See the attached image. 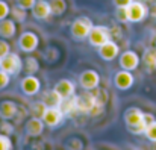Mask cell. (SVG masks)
I'll list each match as a JSON object with an SVG mask.
<instances>
[{
  "mask_svg": "<svg viewBox=\"0 0 156 150\" xmlns=\"http://www.w3.org/2000/svg\"><path fill=\"white\" fill-rule=\"evenodd\" d=\"M124 123L127 126V129L135 134V135H141L144 134L147 124L144 121V112L140 109V108H129L126 112H124Z\"/></svg>",
  "mask_w": 156,
  "mask_h": 150,
  "instance_id": "1",
  "label": "cell"
},
{
  "mask_svg": "<svg viewBox=\"0 0 156 150\" xmlns=\"http://www.w3.org/2000/svg\"><path fill=\"white\" fill-rule=\"evenodd\" d=\"M93 26H94V24H93V21H91L88 17H79V18H76V20L71 23V26H70V34H71V37H73L76 41H83V40L88 38V35H90Z\"/></svg>",
  "mask_w": 156,
  "mask_h": 150,
  "instance_id": "2",
  "label": "cell"
},
{
  "mask_svg": "<svg viewBox=\"0 0 156 150\" xmlns=\"http://www.w3.org/2000/svg\"><path fill=\"white\" fill-rule=\"evenodd\" d=\"M0 68L3 71H6L8 74H18L21 70H23V61L21 58L17 55V53H9L6 55L5 58H2V62H0Z\"/></svg>",
  "mask_w": 156,
  "mask_h": 150,
  "instance_id": "3",
  "label": "cell"
},
{
  "mask_svg": "<svg viewBox=\"0 0 156 150\" xmlns=\"http://www.w3.org/2000/svg\"><path fill=\"white\" fill-rule=\"evenodd\" d=\"M109 40H111V30L106 26H93V29L88 35V41L94 47H100Z\"/></svg>",
  "mask_w": 156,
  "mask_h": 150,
  "instance_id": "4",
  "label": "cell"
},
{
  "mask_svg": "<svg viewBox=\"0 0 156 150\" xmlns=\"http://www.w3.org/2000/svg\"><path fill=\"white\" fill-rule=\"evenodd\" d=\"M127 18L130 23H140L149 15V8L143 2H132L127 8Z\"/></svg>",
  "mask_w": 156,
  "mask_h": 150,
  "instance_id": "5",
  "label": "cell"
},
{
  "mask_svg": "<svg viewBox=\"0 0 156 150\" xmlns=\"http://www.w3.org/2000/svg\"><path fill=\"white\" fill-rule=\"evenodd\" d=\"M41 118H43V121H44L46 126L56 127L64 120V112L59 108H56V106H47L46 111H44V114L41 115Z\"/></svg>",
  "mask_w": 156,
  "mask_h": 150,
  "instance_id": "6",
  "label": "cell"
},
{
  "mask_svg": "<svg viewBox=\"0 0 156 150\" xmlns=\"http://www.w3.org/2000/svg\"><path fill=\"white\" fill-rule=\"evenodd\" d=\"M79 84H80V87H82L83 90L91 91V90H94V88L99 87V84H100V76H99V73H97L96 70H85V71H82L80 76H79Z\"/></svg>",
  "mask_w": 156,
  "mask_h": 150,
  "instance_id": "7",
  "label": "cell"
},
{
  "mask_svg": "<svg viewBox=\"0 0 156 150\" xmlns=\"http://www.w3.org/2000/svg\"><path fill=\"white\" fill-rule=\"evenodd\" d=\"M140 61H141V59H140V56H138L135 52H132V50H126V52H123V53L120 55L118 64H120V67H121L123 70L133 71V70L138 68Z\"/></svg>",
  "mask_w": 156,
  "mask_h": 150,
  "instance_id": "8",
  "label": "cell"
},
{
  "mask_svg": "<svg viewBox=\"0 0 156 150\" xmlns=\"http://www.w3.org/2000/svg\"><path fill=\"white\" fill-rule=\"evenodd\" d=\"M40 44V40H38V35L34 34V32H23L18 38V47L26 52V53H30L38 47Z\"/></svg>",
  "mask_w": 156,
  "mask_h": 150,
  "instance_id": "9",
  "label": "cell"
},
{
  "mask_svg": "<svg viewBox=\"0 0 156 150\" xmlns=\"http://www.w3.org/2000/svg\"><path fill=\"white\" fill-rule=\"evenodd\" d=\"M76 97V108H77V112H91V109L96 106V100L91 91L85 90V93L79 94V96H74Z\"/></svg>",
  "mask_w": 156,
  "mask_h": 150,
  "instance_id": "10",
  "label": "cell"
},
{
  "mask_svg": "<svg viewBox=\"0 0 156 150\" xmlns=\"http://www.w3.org/2000/svg\"><path fill=\"white\" fill-rule=\"evenodd\" d=\"M133 82H135L133 74L127 70H123V68L118 73H115V76H114V85L121 91H126V90L132 88Z\"/></svg>",
  "mask_w": 156,
  "mask_h": 150,
  "instance_id": "11",
  "label": "cell"
},
{
  "mask_svg": "<svg viewBox=\"0 0 156 150\" xmlns=\"http://www.w3.org/2000/svg\"><path fill=\"white\" fill-rule=\"evenodd\" d=\"M20 87H21L23 94H26V96H35V94L40 91V88H41V82H40V79L35 77L34 74H29V76H26V77L21 80Z\"/></svg>",
  "mask_w": 156,
  "mask_h": 150,
  "instance_id": "12",
  "label": "cell"
},
{
  "mask_svg": "<svg viewBox=\"0 0 156 150\" xmlns=\"http://www.w3.org/2000/svg\"><path fill=\"white\" fill-rule=\"evenodd\" d=\"M97 49H99V56H100L103 61H112V59H115V58L118 56V53H120V47H118V44H117L114 40H109L108 43L102 44V46L97 47Z\"/></svg>",
  "mask_w": 156,
  "mask_h": 150,
  "instance_id": "13",
  "label": "cell"
},
{
  "mask_svg": "<svg viewBox=\"0 0 156 150\" xmlns=\"http://www.w3.org/2000/svg\"><path fill=\"white\" fill-rule=\"evenodd\" d=\"M74 90H76L74 84L71 80H68V79H61L53 87V91L58 93L61 99H68V97L74 96Z\"/></svg>",
  "mask_w": 156,
  "mask_h": 150,
  "instance_id": "14",
  "label": "cell"
},
{
  "mask_svg": "<svg viewBox=\"0 0 156 150\" xmlns=\"http://www.w3.org/2000/svg\"><path fill=\"white\" fill-rule=\"evenodd\" d=\"M32 15L37 20H47L52 15L50 3L46 2V0H37V3L32 8Z\"/></svg>",
  "mask_w": 156,
  "mask_h": 150,
  "instance_id": "15",
  "label": "cell"
},
{
  "mask_svg": "<svg viewBox=\"0 0 156 150\" xmlns=\"http://www.w3.org/2000/svg\"><path fill=\"white\" fill-rule=\"evenodd\" d=\"M24 130L29 137H38L43 134L44 130V121L43 118H38V117H32L26 121V126H24Z\"/></svg>",
  "mask_w": 156,
  "mask_h": 150,
  "instance_id": "16",
  "label": "cell"
},
{
  "mask_svg": "<svg viewBox=\"0 0 156 150\" xmlns=\"http://www.w3.org/2000/svg\"><path fill=\"white\" fill-rule=\"evenodd\" d=\"M17 32V26H15V21L14 20H0V37L3 40H9L15 35Z\"/></svg>",
  "mask_w": 156,
  "mask_h": 150,
  "instance_id": "17",
  "label": "cell"
},
{
  "mask_svg": "<svg viewBox=\"0 0 156 150\" xmlns=\"http://www.w3.org/2000/svg\"><path fill=\"white\" fill-rule=\"evenodd\" d=\"M143 62H144L146 70L149 73L155 71L156 70V47L150 46V47H147V49L144 50V53H143Z\"/></svg>",
  "mask_w": 156,
  "mask_h": 150,
  "instance_id": "18",
  "label": "cell"
},
{
  "mask_svg": "<svg viewBox=\"0 0 156 150\" xmlns=\"http://www.w3.org/2000/svg\"><path fill=\"white\" fill-rule=\"evenodd\" d=\"M17 114V105L11 100H5L0 103V118L3 120H12Z\"/></svg>",
  "mask_w": 156,
  "mask_h": 150,
  "instance_id": "19",
  "label": "cell"
},
{
  "mask_svg": "<svg viewBox=\"0 0 156 150\" xmlns=\"http://www.w3.org/2000/svg\"><path fill=\"white\" fill-rule=\"evenodd\" d=\"M59 109L64 112V115H73L74 112H77L76 97L71 96V97H68V99H62L61 105H59Z\"/></svg>",
  "mask_w": 156,
  "mask_h": 150,
  "instance_id": "20",
  "label": "cell"
},
{
  "mask_svg": "<svg viewBox=\"0 0 156 150\" xmlns=\"http://www.w3.org/2000/svg\"><path fill=\"white\" fill-rule=\"evenodd\" d=\"M50 9H52V15L59 17L67 11V2L65 0H50Z\"/></svg>",
  "mask_w": 156,
  "mask_h": 150,
  "instance_id": "21",
  "label": "cell"
},
{
  "mask_svg": "<svg viewBox=\"0 0 156 150\" xmlns=\"http://www.w3.org/2000/svg\"><path fill=\"white\" fill-rule=\"evenodd\" d=\"M91 93H93V96H94L96 105H99V106H105V105H106V102H108V93H106L105 90H100V88L97 87V88L91 90Z\"/></svg>",
  "mask_w": 156,
  "mask_h": 150,
  "instance_id": "22",
  "label": "cell"
},
{
  "mask_svg": "<svg viewBox=\"0 0 156 150\" xmlns=\"http://www.w3.org/2000/svg\"><path fill=\"white\" fill-rule=\"evenodd\" d=\"M47 106H56V108H59V105H61V102L62 99L59 97V94L58 93H55V91H50V93H47L46 96H44V100H43Z\"/></svg>",
  "mask_w": 156,
  "mask_h": 150,
  "instance_id": "23",
  "label": "cell"
},
{
  "mask_svg": "<svg viewBox=\"0 0 156 150\" xmlns=\"http://www.w3.org/2000/svg\"><path fill=\"white\" fill-rule=\"evenodd\" d=\"M23 67H26V71H27V74H35V73L40 70L38 61H37L34 56H29V58H26V62H24V65H23Z\"/></svg>",
  "mask_w": 156,
  "mask_h": 150,
  "instance_id": "24",
  "label": "cell"
},
{
  "mask_svg": "<svg viewBox=\"0 0 156 150\" xmlns=\"http://www.w3.org/2000/svg\"><path fill=\"white\" fill-rule=\"evenodd\" d=\"M11 14H12L14 21H24L26 20V9H23L20 6H14L11 9Z\"/></svg>",
  "mask_w": 156,
  "mask_h": 150,
  "instance_id": "25",
  "label": "cell"
},
{
  "mask_svg": "<svg viewBox=\"0 0 156 150\" xmlns=\"http://www.w3.org/2000/svg\"><path fill=\"white\" fill-rule=\"evenodd\" d=\"M144 135H146V138H147L149 141L156 143V120L153 121V123H150V124L146 127V130H144Z\"/></svg>",
  "mask_w": 156,
  "mask_h": 150,
  "instance_id": "26",
  "label": "cell"
},
{
  "mask_svg": "<svg viewBox=\"0 0 156 150\" xmlns=\"http://www.w3.org/2000/svg\"><path fill=\"white\" fill-rule=\"evenodd\" d=\"M46 108H47V105H46L44 102H37V103H34V105H32V114H34V117H41V115L44 114Z\"/></svg>",
  "mask_w": 156,
  "mask_h": 150,
  "instance_id": "27",
  "label": "cell"
},
{
  "mask_svg": "<svg viewBox=\"0 0 156 150\" xmlns=\"http://www.w3.org/2000/svg\"><path fill=\"white\" fill-rule=\"evenodd\" d=\"M0 150H12V141L6 134H0Z\"/></svg>",
  "mask_w": 156,
  "mask_h": 150,
  "instance_id": "28",
  "label": "cell"
},
{
  "mask_svg": "<svg viewBox=\"0 0 156 150\" xmlns=\"http://www.w3.org/2000/svg\"><path fill=\"white\" fill-rule=\"evenodd\" d=\"M115 18L120 23H127L129 21V18H127V9L126 8H115Z\"/></svg>",
  "mask_w": 156,
  "mask_h": 150,
  "instance_id": "29",
  "label": "cell"
},
{
  "mask_svg": "<svg viewBox=\"0 0 156 150\" xmlns=\"http://www.w3.org/2000/svg\"><path fill=\"white\" fill-rule=\"evenodd\" d=\"M9 80H11V74H8L6 71H3L0 68V91L5 90L8 85H9Z\"/></svg>",
  "mask_w": 156,
  "mask_h": 150,
  "instance_id": "30",
  "label": "cell"
},
{
  "mask_svg": "<svg viewBox=\"0 0 156 150\" xmlns=\"http://www.w3.org/2000/svg\"><path fill=\"white\" fill-rule=\"evenodd\" d=\"M9 14H11V8H9V5H8L6 2L0 0V20H5Z\"/></svg>",
  "mask_w": 156,
  "mask_h": 150,
  "instance_id": "31",
  "label": "cell"
},
{
  "mask_svg": "<svg viewBox=\"0 0 156 150\" xmlns=\"http://www.w3.org/2000/svg\"><path fill=\"white\" fill-rule=\"evenodd\" d=\"M15 3H17V6H20V8H23V9H32L34 8V5L37 3V0H15Z\"/></svg>",
  "mask_w": 156,
  "mask_h": 150,
  "instance_id": "32",
  "label": "cell"
},
{
  "mask_svg": "<svg viewBox=\"0 0 156 150\" xmlns=\"http://www.w3.org/2000/svg\"><path fill=\"white\" fill-rule=\"evenodd\" d=\"M109 30H111V40H121L123 38V32H121L120 26H112V27H109Z\"/></svg>",
  "mask_w": 156,
  "mask_h": 150,
  "instance_id": "33",
  "label": "cell"
},
{
  "mask_svg": "<svg viewBox=\"0 0 156 150\" xmlns=\"http://www.w3.org/2000/svg\"><path fill=\"white\" fill-rule=\"evenodd\" d=\"M11 53V47H9V44L5 41V40H2L0 38V59L2 58H5L6 55H9Z\"/></svg>",
  "mask_w": 156,
  "mask_h": 150,
  "instance_id": "34",
  "label": "cell"
},
{
  "mask_svg": "<svg viewBox=\"0 0 156 150\" xmlns=\"http://www.w3.org/2000/svg\"><path fill=\"white\" fill-rule=\"evenodd\" d=\"M133 0H112V3L115 5V8H127Z\"/></svg>",
  "mask_w": 156,
  "mask_h": 150,
  "instance_id": "35",
  "label": "cell"
},
{
  "mask_svg": "<svg viewBox=\"0 0 156 150\" xmlns=\"http://www.w3.org/2000/svg\"><path fill=\"white\" fill-rule=\"evenodd\" d=\"M2 130H5V132H6V135H9V134L14 130V127H11V124L8 123V120H5V123L2 124Z\"/></svg>",
  "mask_w": 156,
  "mask_h": 150,
  "instance_id": "36",
  "label": "cell"
},
{
  "mask_svg": "<svg viewBox=\"0 0 156 150\" xmlns=\"http://www.w3.org/2000/svg\"><path fill=\"white\" fill-rule=\"evenodd\" d=\"M144 121H146V124H147V126H149L150 123H153V121H155V117H153V114L144 112Z\"/></svg>",
  "mask_w": 156,
  "mask_h": 150,
  "instance_id": "37",
  "label": "cell"
},
{
  "mask_svg": "<svg viewBox=\"0 0 156 150\" xmlns=\"http://www.w3.org/2000/svg\"><path fill=\"white\" fill-rule=\"evenodd\" d=\"M149 14H150V17L156 18V3H152V6H150V9H149Z\"/></svg>",
  "mask_w": 156,
  "mask_h": 150,
  "instance_id": "38",
  "label": "cell"
},
{
  "mask_svg": "<svg viewBox=\"0 0 156 150\" xmlns=\"http://www.w3.org/2000/svg\"><path fill=\"white\" fill-rule=\"evenodd\" d=\"M152 46H153V47H156V34L152 37Z\"/></svg>",
  "mask_w": 156,
  "mask_h": 150,
  "instance_id": "39",
  "label": "cell"
},
{
  "mask_svg": "<svg viewBox=\"0 0 156 150\" xmlns=\"http://www.w3.org/2000/svg\"><path fill=\"white\" fill-rule=\"evenodd\" d=\"M135 2H143L144 3V2H149V0H135Z\"/></svg>",
  "mask_w": 156,
  "mask_h": 150,
  "instance_id": "40",
  "label": "cell"
},
{
  "mask_svg": "<svg viewBox=\"0 0 156 150\" xmlns=\"http://www.w3.org/2000/svg\"><path fill=\"white\" fill-rule=\"evenodd\" d=\"M149 2H150V3H156V0H149Z\"/></svg>",
  "mask_w": 156,
  "mask_h": 150,
  "instance_id": "41",
  "label": "cell"
},
{
  "mask_svg": "<svg viewBox=\"0 0 156 150\" xmlns=\"http://www.w3.org/2000/svg\"><path fill=\"white\" fill-rule=\"evenodd\" d=\"M153 144H155V150H156V143H153Z\"/></svg>",
  "mask_w": 156,
  "mask_h": 150,
  "instance_id": "42",
  "label": "cell"
},
{
  "mask_svg": "<svg viewBox=\"0 0 156 150\" xmlns=\"http://www.w3.org/2000/svg\"><path fill=\"white\" fill-rule=\"evenodd\" d=\"M0 62H2V59H0Z\"/></svg>",
  "mask_w": 156,
  "mask_h": 150,
  "instance_id": "43",
  "label": "cell"
}]
</instances>
